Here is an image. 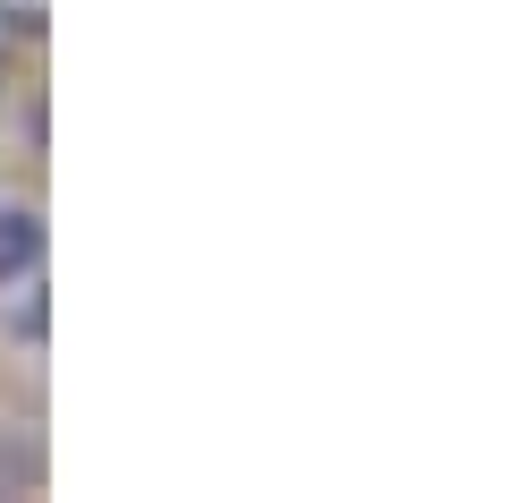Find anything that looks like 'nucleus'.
I'll use <instances>...</instances> for the list:
<instances>
[{
	"label": "nucleus",
	"instance_id": "f257e3e1",
	"mask_svg": "<svg viewBox=\"0 0 512 503\" xmlns=\"http://www.w3.org/2000/svg\"><path fill=\"white\" fill-rule=\"evenodd\" d=\"M43 273V214L35 205H0V290Z\"/></svg>",
	"mask_w": 512,
	"mask_h": 503
},
{
	"label": "nucleus",
	"instance_id": "f03ea898",
	"mask_svg": "<svg viewBox=\"0 0 512 503\" xmlns=\"http://www.w3.org/2000/svg\"><path fill=\"white\" fill-rule=\"evenodd\" d=\"M35 486H43V452L0 435V495H35Z\"/></svg>",
	"mask_w": 512,
	"mask_h": 503
},
{
	"label": "nucleus",
	"instance_id": "7ed1b4c3",
	"mask_svg": "<svg viewBox=\"0 0 512 503\" xmlns=\"http://www.w3.org/2000/svg\"><path fill=\"white\" fill-rule=\"evenodd\" d=\"M9 333H26V342H43V299H26V307H9Z\"/></svg>",
	"mask_w": 512,
	"mask_h": 503
},
{
	"label": "nucleus",
	"instance_id": "20e7f679",
	"mask_svg": "<svg viewBox=\"0 0 512 503\" xmlns=\"http://www.w3.org/2000/svg\"><path fill=\"white\" fill-rule=\"evenodd\" d=\"M0 77H9V35H0Z\"/></svg>",
	"mask_w": 512,
	"mask_h": 503
}]
</instances>
